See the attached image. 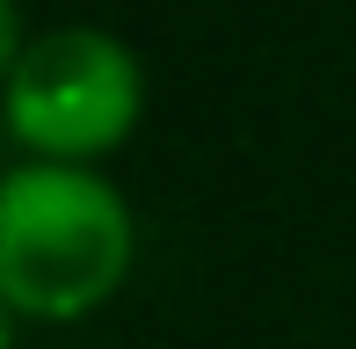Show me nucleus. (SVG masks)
<instances>
[{
  "mask_svg": "<svg viewBox=\"0 0 356 349\" xmlns=\"http://www.w3.org/2000/svg\"><path fill=\"white\" fill-rule=\"evenodd\" d=\"M29 44V29H22V0H0V81H8V66H15V51Z\"/></svg>",
  "mask_w": 356,
  "mask_h": 349,
  "instance_id": "3",
  "label": "nucleus"
},
{
  "mask_svg": "<svg viewBox=\"0 0 356 349\" xmlns=\"http://www.w3.org/2000/svg\"><path fill=\"white\" fill-rule=\"evenodd\" d=\"M15 327H22V320H15V306L0 298V349H15Z\"/></svg>",
  "mask_w": 356,
  "mask_h": 349,
  "instance_id": "4",
  "label": "nucleus"
},
{
  "mask_svg": "<svg viewBox=\"0 0 356 349\" xmlns=\"http://www.w3.org/2000/svg\"><path fill=\"white\" fill-rule=\"evenodd\" d=\"M0 124L29 161L102 168L145 124V58L102 22L29 29V44L0 81Z\"/></svg>",
  "mask_w": 356,
  "mask_h": 349,
  "instance_id": "2",
  "label": "nucleus"
},
{
  "mask_svg": "<svg viewBox=\"0 0 356 349\" xmlns=\"http://www.w3.org/2000/svg\"><path fill=\"white\" fill-rule=\"evenodd\" d=\"M138 211L88 161L0 168V298L29 327H80L131 284Z\"/></svg>",
  "mask_w": 356,
  "mask_h": 349,
  "instance_id": "1",
  "label": "nucleus"
}]
</instances>
